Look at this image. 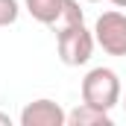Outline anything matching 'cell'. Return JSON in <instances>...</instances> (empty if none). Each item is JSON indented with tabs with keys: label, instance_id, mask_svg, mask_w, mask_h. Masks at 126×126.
<instances>
[{
	"label": "cell",
	"instance_id": "obj_1",
	"mask_svg": "<svg viewBox=\"0 0 126 126\" xmlns=\"http://www.w3.org/2000/svg\"><path fill=\"white\" fill-rule=\"evenodd\" d=\"M123 97L120 88V76L111 67H91L82 79V103H91L97 109L111 111Z\"/></svg>",
	"mask_w": 126,
	"mask_h": 126
},
{
	"label": "cell",
	"instance_id": "obj_2",
	"mask_svg": "<svg viewBox=\"0 0 126 126\" xmlns=\"http://www.w3.org/2000/svg\"><path fill=\"white\" fill-rule=\"evenodd\" d=\"M56 47H59V59L67 67H79L94 56V30H85V24L67 27V30L56 32Z\"/></svg>",
	"mask_w": 126,
	"mask_h": 126
},
{
	"label": "cell",
	"instance_id": "obj_3",
	"mask_svg": "<svg viewBox=\"0 0 126 126\" xmlns=\"http://www.w3.org/2000/svg\"><path fill=\"white\" fill-rule=\"evenodd\" d=\"M94 41L109 56H126V15L117 9L103 12L94 24Z\"/></svg>",
	"mask_w": 126,
	"mask_h": 126
},
{
	"label": "cell",
	"instance_id": "obj_4",
	"mask_svg": "<svg viewBox=\"0 0 126 126\" xmlns=\"http://www.w3.org/2000/svg\"><path fill=\"white\" fill-rule=\"evenodd\" d=\"M64 123H67V111L56 100H47V97L27 103L21 111V126H64Z\"/></svg>",
	"mask_w": 126,
	"mask_h": 126
},
{
	"label": "cell",
	"instance_id": "obj_5",
	"mask_svg": "<svg viewBox=\"0 0 126 126\" xmlns=\"http://www.w3.org/2000/svg\"><path fill=\"white\" fill-rule=\"evenodd\" d=\"M70 126H111V114L106 109H97L91 103H79L73 111H67Z\"/></svg>",
	"mask_w": 126,
	"mask_h": 126
},
{
	"label": "cell",
	"instance_id": "obj_6",
	"mask_svg": "<svg viewBox=\"0 0 126 126\" xmlns=\"http://www.w3.org/2000/svg\"><path fill=\"white\" fill-rule=\"evenodd\" d=\"M24 6H27V12L38 24L53 27L56 18H59V12H62V6H64V0H24Z\"/></svg>",
	"mask_w": 126,
	"mask_h": 126
},
{
	"label": "cell",
	"instance_id": "obj_7",
	"mask_svg": "<svg viewBox=\"0 0 126 126\" xmlns=\"http://www.w3.org/2000/svg\"><path fill=\"white\" fill-rule=\"evenodd\" d=\"M76 24H85V15H82V9H79L76 0H64L62 12H59V18L53 24V32H62L67 27H76Z\"/></svg>",
	"mask_w": 126,
	"mask_h": 126
},
{
	"label": "cell",
	"instance_id": "obj_8",
	"mask_svg": "<svg viewBox=\"0 0 126 126\" xmlns=\"http://www.w3.org/2000/svg\"><path fill=\"white\" fill-rule=\"evenodd\" d=\"M21 15L18 0H0V27H12Z\"/></svg>",
	"mask_w": 126,
	"mask_h": 126
},
{
	"label": "cell",
	"instance_id": "obj_9",
	"mask_svg": "<svg viewBox=\"0 0 126 126\" xmlns=\"http://www.w3.org/2000/svg\"><path fill=\"white\" fill-rule=\"evenodd\" d=\"M0 126H12V117H9V114H3V111H0Z\"/></svg>",
	"mask_w": 126,
	"mask_h": 126
},
{
	"label": "cell",
	"instance_id": "obj_10",
	"mask_svg": "<svg viewBox=\"0 0 126 126\" xmlns=\"http://www.w3.org/2000/svg\"><path fill=\"white\" fill-rule=\"evenodd\" d=\"M114 6H120V9H126V0H111Z\"/></svg>",
	"mask_w": 126,
	"mask_h": 126
},
{
	"label": "cell",
	"instance_id": "obj_11",
	"mask_svg": "<svg viewBox=\"0 0 126 126\" xmlns=\"http://www.w3.org/2000/svg\"><path fill=\"white\" fill-rule=\"evenodd\" d=\"M120 103H123V109H126V97H120Z\"/></svg>",
	"mask_w": 126,
	"mask_h": 126
},
{
	"label": "cell",
	"instance_id": "obj_12",
	"mask_svg": "<svg viewBox=\"0 0 126 126\" xmlns=\"http://www.w3.org/2000/svg\"><path fill=\"white\" fill-rule=\"evenodd\" d=\"M88 3H97V0H88Z\"/></svg>",
	"mask_w": 126,
	"mask_h": 126
}]
</instances>
